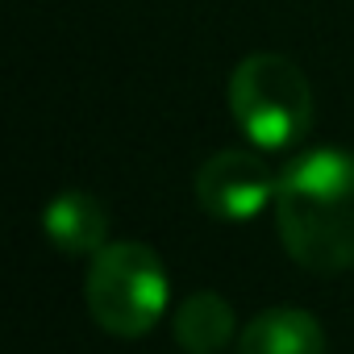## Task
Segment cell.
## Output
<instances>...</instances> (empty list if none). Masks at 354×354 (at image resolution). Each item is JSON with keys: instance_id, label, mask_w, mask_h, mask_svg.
I'll list each match as a JSON object with an SVG mask.
<instances>
[{"instance_id": "obj_7", "label": "cell", "mask_w": 354, "mask_h": 354, "mask_svg": "<svg viewBox=\"0 0 354 354\" xmlns=\"http://www.w3.org/2000/svg\"><path fill=\"white\" fill-rule=\"evenodd\" d=\"M171 329H175V342L188 354H217L234 342L238 317H234V308L221 292H192L175 308Z\"/></svg>"}, {"instance_id": "obj_4", "label": "cell", "mask_w": 354, "mask_h": 354, "mask_svg": "<svg viewBox=\"0 0 354 354\" xmlns=\"http://www.w3.org/2000/svg\"><path fill=\"white\" fill-rule=\"evenodd\" d=\"M196 205L217 221H250L275 205L279 175L259 150H217L196 167Z\"/></svg>"}, {"instance_id": "obj_1", "label": "cell", "mask_w": 354, "mask_h": 354, "mask_svg": "<svg viewBox=\"0 0 354 354\" xmlns=\"http://www.w3.org/2000/svg\"><path fill=\"white\" fill-rule=\"evenodd\" d=\"M275 230L292 263L313 275H337L354 267V154L304 150L279 171Z\"/></svg>"}, {"instance_id": "obj_2", "label": "cell", "mask_w": 354, "mask_h": 354, "mask_svg": "<svg viewBox=\"0 0 354 354\" xmlns=\"http://www.w3.org/2000/svg\"><path fill=\"white\" fill-rule=\"evenodd\" d=\"M230 113L254 150H292L313 129L308 75L288 55H246L230 75Z\"/></svg>"}, {"instance_id": "obj_5", "label": "cell", "mask_w": 354, "mask_h": 354, "mask_svg": "<svg viewBox=\"0 0 354 354\" xmlns=\"http://www.w3.org/2000/svg\"><path fill=\"white\" fill-rule=\"evenodd\" d=\"M42 230L63 254H96L109 246V213L92 192L67 188L42 209Z\"/></svg>"}, {"instance_id": "obj_6", "label": "cell", "mask_w": 354, "mask_h": 354, "mask_svg": "<svg viewBox=\"0 0 354 354\" xmlns=\"http://www.w3.org/2000/svg\"><path fill=\"white\" fill-rule=\"evenodd\" d=\"M238 354H325V329L304 308H267L238 333Z\"/></svg>"}, {"instance_id": "obj_3", "label": "cell", "mask_w": 354, "mask_h": 354, "mask_svg": "<svg viewBox=\"0 0 354 354\" xmlns=\"http://www.w3.org/2000/svg\"><path fill=\"white\" fill-rule=\"evenodd\" d=\"M84 300L92 321L113 337H146L171 300L162 259L146 242H109L92 254Z\"/></svg>"}]
</instances>
